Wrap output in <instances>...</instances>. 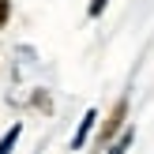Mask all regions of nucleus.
Instances as JSON below:
<instances>
[{
  "mask_svg": "<svg viewBox=\"0 0 154 154\" xmlns=\"http://www.w3.org/2000/svg\"><path fill=\"white\" fill-rule=\"evenodd\" d=\"M124 117H128V98H120V102L113 105V113H109V117H105L102 132H98V143H109L113 135L120 132V124H124Z\"/></svg>",
  "mask_w": 154,
  "mask_h": 154,
  "instance_id": "f257e3e1",
  "label": "nucleus"
},
{
  "mask_svg": "<svg viewBox=\"0 0 154 154\" xmlns=\"http://www.w3.org/2000/svg\"><path fill=\"white\" fill-rule=\"evenodd\" d=\"M15 139H19V124H15L11 132L4 135V143H0V154H8V150H11V143H15Z\"/></svg>",
  "mask_w": 154,
  "mask_h": 154,
  "instance_id": "f03ea898",
  "label": "nucleus"
},
{
  "mask_svg": "<svg viewBox=\"0 0 154 154\" xmlns=\"http://www.w3.org/2000/svg\"><path fill=\"white\" fill-rule=\"evenodd\" d=\"M105 4H109V0H90V19H98V15L105 11Z\"/></svg>",
  "mask_w": 154,
  "mask_h": 154,
  "instance_id": "7ed1b4c3",
  "label": "nucleus"
},
{
  "mask_svg": "<svg viewBox=\"0 0 154 154\" xmlns=\"http://www.w3.org/2000/svg\"><path fill=\"white\" fill-rule=\"evenodd\" d=\"M128 143H132V132H124V139L117 143V150H113V154H124V150H128Z\"/></svg>",
  "mask_w": 154,
  "mask_h": 154,
  "instance_id": "20e7f679",
  "label": "nucleus"
},
{
  "mask_svg": "<svg viewBox=\"0 0 154 154\" xmlns=\"http://www.w3.org/2000/svg\"><path fill=\"white\" fill-rule=\"evenodd\" d=\"M8 23V0H0V26Z\"/></svg>",
  "mask_w": 154,
  "mask_h": 154,
  "instance_id": "39448f33",
  "label": "nucleus"
}]
</instances>
